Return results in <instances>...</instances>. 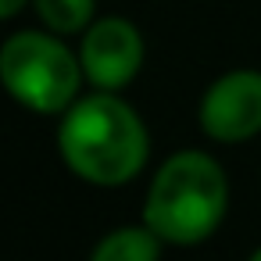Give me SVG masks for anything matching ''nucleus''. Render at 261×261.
Instances as JSON below:
<instances>
[{"instance_id": "0eeeda50", "label": "nucleus", "mask_w": 261, "mask_h": 261, "mask_svg": "<svg viewBox=\"0 0 261 261\" xmlns=\"http://www.w3.org/2000/svg\"><path fill=\"white\" fill-rule=\"evenodd\" d=\"M33 4H36V15L43 18V25L61 36L83 33L97 11V0H33Z\"/></svg>"}, {"instance_id": "f03ea898", "label": "nucleus", "mask_w": 261, "mask_h": 261, "mask_svg": "<svg viewBox=\"0 0 261 261\" xmlns=\"http://www.w3.org/2000/svg\"><path fill=\"white\" fill-rule=\"evenodd\" d=\"M229 204V182L222 165L204 150L172 154L143 200V222L172 247H193L207 240Z\"/></svg>"}, {"instance_id": "1a4fd4ad", "label": "nucleus", "mask_w": 261, "mask_h": 261, "mask_svg": "<svg viewBox=\"0 0 261 261\" xmlns=\"http://www.w3.org/2000/svg\"><path fill=\"white\" fill-rule=\"evenodd\" d=\"M250 257H254V261H261V247H257V250H254V254H250Z\"/></svg>"}, {"instance_id": "f257e3e1", "label": "nucleus", "mask_w": 261, "mask_h": 261, "mask_svg": "<svg viewBox=\"0 0 261 261\" xmlns=\"http://www.w3.org/2000/svg\"><path fill=\"white\" fill-rule=\"evenodd\" d=\"M58 150L72 175L90 186L115 190L143 172L150 133L133 104H125L115 90H97L61 111Z\"/></svg>"}, {"instance_id": "20e7f679", "label": "nucleus", "mask_w": 261, "mask_h": 261, "mask_svg": "<svg viewBox=\"0 0 261 261\" xmlns=\"http://www.w3.org/2000/svg\"><path fill=\"white\" fill-rule=\"evenodd\" d=\"M83 75L93 90H125L143 68V36L129 18L108 15L83 29Z\"/></svg>"}, {"instance_id": "6e6552de", "label": "nucleus", "mask_w": 261, "mask_h": 261, "mask_svg": "<svg viewBox=\"0 0 261 261\" xmlns=\"http://www.w3.org/2000/svg\"><path fill=\"white\" fill-rule=\"evenodd\" d=\"M29 4V0H0V22H8V18H15L22 8Z\"/></svg>"}, {"instance_id": "423d86ee", "label": "nucleus", "mask_w": 261, "mask_h": 261, "mask_svg": "<svg viewBox=\"0 0 261 261\" xmlns=\"http://www.w3.org/2000/svg\"><path fill=\"white\" fill-rule=\"evenodd\" d=\"M165 240L143 222V225H122L111 229L97 247H93V261H154L161 254Z\"/></svg>"}, {"instance_id": "39448f33", "label": "nucleus", "mask_w": 261, "mask_h": 261, "mask_svg": "<svg viewBox=\"0 0 261 261\" xmlns=\"http://www.w3.org/2000/svg\"><path fill=\"white\" fill-rule=\"evenodd\" d=\"M200 129L218 143H240L261 133V72L240 68L215 79L200 100Z\"/></svg>"}, {"instance_id": "7ed1b4c3", "label": "nucleus", "mask_w": 261, "mask_h": 261, "mask_svg": "<svg viewBox=\"0 0 261 261\" xmlns=\"http://www.w3.org/2000/svg\"><path fill=\"white\" fill-rule=\"evenodd\" d=\"M83 61L61 33L22 29L0 43V86L36 115H61L79 100Z\"/></svg>"}]
</instances>
